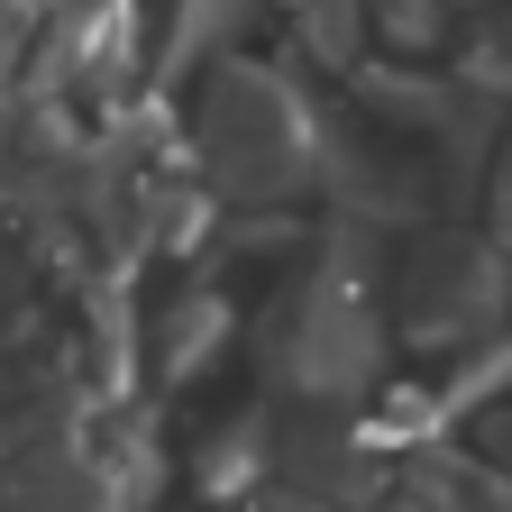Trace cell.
Listing matches in <instances>:
<instances>
[{
    "mask_svg": "<svg viewBox=\"0 0 512 512\" xmlns=\"http://www.w3.org/2000/svg\"><path fill=\"white\" fill-rule=\"evenodd\" d=\"M384 357V311L366 293V266L339 247H320L311 266H293L256 320V366L275 394H293L302 412H348Z\"/></svg>",
    "mask_w": 512,
    "mask_h": 512,
    "instance_id": "1",
    "label": "cell"
},
{
    "mask_svg": "<svg viewBox=\"0 0 512 512\" xmlns=\"http://www.w3.org/2000/svg\"><path fill=\"white\" fill-rule=\"evenodd\" d=\"M192 147H202L220 202H293L320 165V138H311V110L284 74L266 64H211L202 101H192Z\"/></svg>",
    "mask_w": 512,
    "mask_h": 512,
    "instance_id": "2",
    "label": "cell"
},
{
    "mask_svg": "<svg viewBox=\"0 0 512 512\" xmlns=\"http://www.w3.org/2000/svg\"><path fill=\"white\" fill-rule=\"evenodd\" d=\"M0 512H138V467L55 412H28L0 448Z\"/></svg>",
    "mask_w": 512,
    "mask_h": 512,
    "instance_id": "3",
    "label": "cell"
},
{
    "mask_svg": "<svg viewBox=\"0 0 512 512\" xmlns=\"http://www.w3.org/2000/svg\"><path fill=\"white\" fill-rule=\"evenodd\" d=\"M512 284H503V247L485 238H421L412 247V266H403V311H394V330L412 348H448L458 357L467 339H485L494 320H503Z\"/></svg>",
    "mask_w": 512,
    "mask_h": 512,
    "instance_id": "4",
    "label": "cell"
},
{
    "mask_svg": "<svg viewBox=\"0 0 512 512\" xmlns=\"http://www.w3.org/2000/svg\"><path fill=\"white\" fill-rule=\"evenodd\" d=\"M220 348H229V302H220L211 284H183V293L156 311L147 366H156V384H192L202 366H220Z\"/></svg>",
    "mask_w": 512,
    "mask_h": 512,
    "instance_id": "5",
    "label": "cell"
},
{
    "mask_svg": "<svg viewBox=\"0 0 512 512\" xmlns=\"http://www.w3.org/2000/svg\"><path fill=\"white\" fill-rule=\"evenodd\" d=\"M28 284H37V247H28L19 229H0V320L28 302Z\"/></svg>",
    "mask_w": 512,
    "mask_h": 512,
    "instance_id": "6",
    "label": "cell"
},
{
    "mask_svg": "<svg viewBox=\"0 0 512 512\" xmlns=\"http://www.w3.org/2000/svg\"><path fill=\"white\" fill-rule=\"evenodd\" d=\"M494 247L512 256V147H503V165H494Z\"/></svg>",
    "mask_w": 512,
    "mask_h": 512,
    "instance_id": "7",
    "label": "cell"
}]
</instances>
